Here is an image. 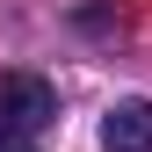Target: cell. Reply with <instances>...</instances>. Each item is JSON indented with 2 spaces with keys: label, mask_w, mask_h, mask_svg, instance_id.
I'll use <instances>...</instances> for the list:
<instances>
[{
  "label": "cell",
  "mask_w": 152,
  "mask_h": 152,
  "mask_svg": "<svg viewBox=\"0 0 152 152\" xmlns=\"http://www.w3.org/2000/svg\"><path fill=\"white\" fill-rule=\"evenodd\" d=\"M58 116V94L44 72H0V145H36Z\"/></svg>",
  "instance_id": "1"
},
{
  "label": "cell",
  "mask_w": 152,
  "mask_h": 152,
  "mask_svg": "<svg viewBox=\"0 0 152 152\" xmlns=\"http://www.w3.org/2000/svg\"><path fill=\"white\" fill-rule=\"evenodd\" d=\"M0 152H29V145H0Z\"/></svg>",
  "instance_id": "3"
},
{
  "label": "cell",
  "mask_w": 152,
  "mask_h": 152,
  "mask_svg": "<svg viewBox=\"0 0 152 152\" xmlns=\"http://www.w3.org/2000/svg\"><path fill=\"white\" fill-rule=\"evenodd\" d=\"M102 145L109 152H152V102H116L102 116Z\"/></svg>",
  "instance_id": "2"
}]
</instances>
